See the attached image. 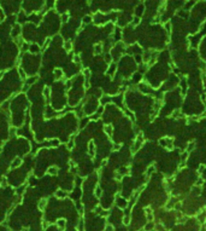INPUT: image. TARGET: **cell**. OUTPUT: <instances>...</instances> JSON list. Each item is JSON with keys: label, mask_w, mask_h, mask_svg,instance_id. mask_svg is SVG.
Returning <instances> with one entry per match:
<instances>
[{"label": "cell", "mask_w": 206, "mask_h": 231, "mask_svg": "<svg viewBox=\"0 0 206 231\" xmlns=\"http://www.w3.org/2000/svg\"><path fill=\"white\" fill-rule=\"evenodd\" d=\"M145 12V5L143 4H139L136 6V10H135V16L136 17H141Z\"/></svg>", "instance_id": "6da1fadb"}, {"label": "cell", "mask_w": 206, "mask_h": 231, "mask_svg": "<svg viewBox=\"0 0 206 231\" xmlns=\"http://www.w3.org/2000/svg\"><path fill=\"white\" fill-rule=\"evenodd\" d=\"M20 24H15L13 25V28H12V30H11V36H13V38H17L19 34H20Z\"/></svg>", "instance_id": "7a4b0ae2"}, {"label": "cell", "mask_w": 206, "mask_h": 231, "mask_svg": "<svg viewBox=\"0 0 206 231\" xmlns=\"http://www.w3.org/2000/svg\"><path fill=\"white\" fill-rule=\"evenodd\" d=\"M83 75H85V80H86V88H89V79H91V70L86 68L83 69Z\"/></svg>", "instance_id": "3957f363"}, {"label": "cell", "mask_w": 206, "mask_h": 231, "mask_svg": "<svg viewBox=\"0 0 206 231\" xmlns=\"http://www.w3.org/2000/svg\"><path fill=\"white\" fill-rule=\"evenodd\" d=\"M22 162H23V161H22V159H20V157H16L15 160L12 161V164H11L10 167H11V168H17V167H19L20 165H22Z\"/></svg>", "instance_id": "277c9868"}, {"label": "cell", "mask_w": 206, "mask_h": 231, "mask_svg": "<svg viewBox=\"0 0 206 231\" xmlns=\"http://www.w3.org/2000/svg\"><path fill=\"white\" fill-rule=\"evenodd\" d=\"M53 75H54V78H56V79H61V78H64L63 76L64 73H63V70H61L60 68H57V69H54Z\"/></svg>", "instance_id": "5b68a950"}, {"label": "cell", "mask_w": 206, "mask_h": 231, "mask_svg": "<svg viewBox=\"0 0 206 231\" xmlns=\"http://www.w3.org/2000/svg\"><path fill=\"white\" fill-rule=\"evenodd\" d=\"M190 192H192V195H194V196H198V195H200V194H201V188L199 186V185H194L193 188H192Z\"/></svg>", "instance_id": "8992f818"}, {"label": "cell", "mask_w": 206, "mask_h": 231, "mask_svg": "<svg viewBox=\"0 0 206 231\" xmlns=\"http://www.w3.org/2000/svg\"><path fill=\"white\" fill-rule=\"evenodd\" d=\"M58 171H59V169H58L57 166H51V167H48V169H47V173L51 174V175H57Z\"/></svg>", "instance_id": "52a82bcc"}, {"label": "cell", "mask_w": 206, "mask_h": 231, "mask_svg": "<svg viewBox=\"0 0 206 231\" xmlns=\"http://www.w3.org/2000/svg\"><path fill=\"white\" fill-rule=\"evenodd\" d=\"M116 68H117V65H116V63H110V68L107 69V75H113L115 74V72H116Z\"/></svg>", "instance_id": "ba28073f"}, {"label": "cell", "mask_w": 206, "mask_h": 231, "mask_svg": "<svg viewBox=\"0 0 206 231\" xmlns=\"http://www.w3.org/2000/svg\"><path fill=\"white\" fill-rule=\"evenodd\" d=\"M46 206H47V200L46 199H42V200H40V202H39V205H38V208H39V210H45V208H46Z\"/></svg>", "instance_id": "9c48e42d"}, {"label": "cell", "mask_w": 206, "mask_h": 231, "mask_svg": "<svg viewBox=\"0 0 206 231\" xmlns=\"http://www.w3.org/2000/svg\"><path fill=\"white\" fill-rule=\"evenodd\" d=\"M64 50L68 51V52H70V51L72 50V43H71V40H65V41H64Z\"/></svg>", "instance_id": "30bf717a"}, {"label": "cell", "mask_w": 206, "mask_h": 231, "mask_svg": "<svg viewBox=\"0 0 206 231\" xmlns=\"http://www.w3.org/2000/svg\"><path fill=\"white\" fill-rule=\"evenodd\" d=\"M50 94H51V88L48 86H46L42 91V96L45 99H50Z\"/></svg>", "instance_id": "8fae6325"}, {"label": "cell", "mask_w": 206, "mask_h": 231, "mask_svg": "<svg viewBox=\"0 0 206 231\" xmlns=\"http://www.w3.org/2000/svg\"><path fill=\"white\" fill-rule=\"evenodd\" d=\"M69 19H70V15H69V12H64L60 15V21L63 23H66L69 22Z\"/></svg>", "instance_id": "7c38bea8"}, {"label": "cell", "mask_w": 206, "mask_h": 231, "mask_svg": "<svg viewBox=\"0 0 206 231\" xmlns=\"http://www.w3.org/2000/svg\"><path fill=\"white\" fill-rule=\"evenodd\" d=\"M39 51H40V47L36 44H33V45L29 46V52H31V53H39Z\"/></svg>", "instance_id": "4fadbf2b"}, {"label": "cell", "mask_w": 206, "mask_h": 231, "mask_svg": "<svg viewBox=\"0 0 206 231\" xmlns=\"http://www.w3.org/2000/svg\"><path fill=\"white\" fill-rule=\"evenodd\" d=\"M92 22H93V17H92V16H89V15L85 16L83 19H82V23H83L85 25H86V24H89V23H92Z\"/></svg>", "instance_id": "5bb4252c"}, {"label": "cell", "mask_w": 206, "mask_h": 231, "mask_svg": "<svg viewBox=\"0 0 206 231\" xmlns=\"http://www.w3.org/2000/svg\"><path fill=\"white\" fill-rule=\"evenodd\" d=\"M101 52H102V45L101 44H97L94 46V53H95V55H100Z\"/></svg>", "instance_id": "9a60e30c"}, {"label": "cell", "mask_w": 206, "mask_h": 231, "mask_svg": "<svg viewBox=\"0 0 206 231\" xmlns=\"http://www.w3.org/2000/svg\"><path fill=\"white\" fill-rule=\"evenodd\" d=\"M88 153H89L91 156H94V143H93V142H91L89 145H88Z\"/></svg>", "instance_id": "2e32d148"}, {"label": "cell", "mask_w": 206, "mask_h": 231, "mask_svg": "<svg viewBox=\"0 0 206 231\" xmlns=\"http://www.w3.org/2000/svg\"><path fill=\"white\" fill-rule=\"evenodd\" d=\"M56 196L58 199H65L66 197V194L63 191V190H58V191L56 192Z\"/></svg>", "instance_id": "e0dca14e"}, {"label": "cell", "mask_w": 206, "mask_h": 231, "mask_svg": "<svg viewBox=\"0 0 206 231\" xmlns=\"http://www.w3.org/2000/svg\"><path fill=\"white\" fill-rule=\"evenodd\" d=\"M18 74H19V78L22 79V80L27 79V74H25V72L22 69V68H18Z\"/></svg>", "instance_id": "ac0fdd59"}, {"label": "cell", "mask_w": 206, "mask_h": 231, "mask_svg": "<svg viewBox=\"0 0 206 231\" xmlns=\"http://www.w3.org/2000/svg\"><path fill=\"white\" fill-rule=\"evenodd\" d=\"M57 226L59 229H64L65 228V220L64 219H58L57 220Z\"/></svg>", "instance_id": "d6986e66"}, {"label": "cell", "mask_w": 206, "mask_h": 231, "mask_svg": "<svg viewBox=\"0 0 206 231\" xmlns=\"http://www.w3.org/2000/svg\"><path fill=\"white\" fill-rule=\"evenodd\" d=\"M51 41H52V39H51V38H47V39H46V41H45V44L42 45V47H41V49H42V50L45 51V50L47 49V47H48V46H50Z\"/></svg>", "instance_id": "ffe728a7"}, {"label": "cell", "mask_w": 206, "mask_h": 231, "mask_svg": "<svg viewBox=\"0 0 206 231\" xmlns=\"http://www.w3.org/2000/svg\"><path fill=\"white\" fill-rule=\"evenodd\" d=\"M153 228H154V224L152 221H148L145 225V231H149V230H152Z\"/></svg>", "instance_id": "44dd1931"}, {"label": "cell", "mask_w": 206, "mask_h": 231, "mask_svg": "<svg viewBox=\"0 0 206 231\" xmlns=\"http://www.w3.org/2000/svg\"><path fill=\"white\" fill-rule=\"evenodd\" d=\"M72 60H74V62L76 63V64H78V65H81V63H82L81 57H80L78 55H75V56H74V58H72Z\"/></svg>", "instance_id": "7402d4cb"}, {"label": "cell", "mask_w": 206, "mask_h": 231, "mask_svg": "<svg viewBox=\"0 0 206 231\" xmlns=\"http://www.w3.org/2000/svg\"><path fill=\"white\" fill-rule=\"evenodd\" d=\"M118 207H121V208H126L128 205H127V201H124V200H118Z\"/></svg>", "instance_id": "603a6c76"}, {"label": "cell", "mask_w": 206, "mask_h": 231, "mask_svg": "<svg viewBox=\"0 0 206 231\" xmlns=\"http://www.w3.org/2000/svg\"><path fill=\"white\" fill-rule=\"evenodd\" d=\"M112 131H113V128H112V126H110V125H107V126H105V132L108 134V135H111L112 134Z\"/></svg>", "instance_id": "cb8c5ba5"}, {"label": "cell", "mask_w": 206, "mask_h": 231, "mask_svg": "<svg viewBox=\"0 0 206 231\" xmlns=\"http://www.w3.org/2000/svg\"><path fill=\"white\" fill-rule=\"evenodd\" d=\"M5 17H6V15H5V12H4V9H3V6L0 5V21H4Z\"/></svg>", "instance_id": "d4e9b609"}, {"label": "cell", "mask_w": 206, "mask_h": 231, "mask_svg": "<svg viewBox=\"0 0 206 231\" xmlns=\"http://www.w3.org/2000/svg\"><path fill=\"white\" fill-rule=\"evenodd\" d=\"M123 224H124V225H129L130 224V217L128 214L124 215V218H123Z\"/></svg>", "instance_id": "484cf974"}, {"label": "cell", "mask_w": 206, "mask_h": 231, "mask_svg": "<svg viewBox=\"0 0 206 231\" xmlns=\"http://www.w3.org/2000/svg\"><path fill=\"white\" fill-rule=\"evenodd\" d=\"M59 144H60V142H59L58 139H53V140L50 142V145H51V146H58Z\"/></svg>", "instance_id": "4316f807"}, {"label": "cell", "mask_w": 206, "mask_h": 231, "mask_svg": "<svg viewBox=\"0 0 206 231\" xmlns=\"http://www.w3.org/2000/svg\"><path fill=\"white\" fill-rule=\"evenodd\" d=\"M35 81H36V76H33V78H30V79H28V80H27L25 82L30 86V85H33L34 82H35Z\"/></svg>", "instance_id": "83f0119b"}, {"label": "cell", "mask_w": 206, "mask_h": 231, "mask_svg": "<svg viewBox=\"0 0 206 231\" xmlns=\"http://www.w3.org/2000/svg\"><path fill=\"white\" fill-rule=\"evenodd\" d=\"M20 49H22V52L28 51V50H29V45H28V43H24L22 46H20Z\"/></svg>", "instance_id": "f1b7e54d"}, {"label": "cell", "mask_w": 206, "mask_h": 231, "mask_svg": "<svg viewBox=\"0 0 206 231\" xmlns=\"http://www.w3.org/2000/svg\"><path fill=\"white\" fill-rule=\"evenodd\" d=\"M110 100H111V98L106 96V98H105V97H102V98L100 99V103H101V104H105V103H108Z\"/></svg>", "instance_id": "f546056e"}, {"label": "cell", "mask_w": 206, "mask_h": 231, "mask_svg": "<svg viewBox=\"0 0 206 231\" xmlns=\"http://www.w3.org/2000/svg\"><path fill=\"white\" fill-rule=\"evenodd\" d=\"M164 27H165V30L170 34V33H171V23H170V22H166L165 24H164Z\"/></svg>", "instance_id": "4dcf8cb0"}, {"label": "cell", "mask_w": 206, "mask_h": 231, "mask_svg": "<svg viewBox=\"0 0 206 231\" xmlns=\"http://www.w3.org/2000/svg\"><path fill=\"white\" fill-rule=\"evenodd\" d=\"M77 230H78V231H83V219H81V220L78 221Z\"/></svg>", "instance_id": "1f68e13d"}, {"label": "cell", "mask_w": 206, "mask_h": 231, "mask_svg": "<svg viewBox=\"0 0 206 231\" xmlns=\"http://www.w3.org/2000/svg\"><path fill=\"white\" fill-rule=\"evenodd\" d=\"M101 188L100 186H97V188H95V195H97L98 196V197H100V196H101Z\"/></svg>", "instance_id": "d6a6232c"}, {"label": "cell", "mask_w": 206, "mask_h": 231, "mask_svg": "<svg viewBox=\"0 0 206 231\" xmlns=\"http://www.w3.org/2000/svg\"><path fill=\"white\" fill-rule=\"evenodd\" d=\"M154 172V166H151L148 169H147V172H146V174L147 175H151V174H152Z\"/></svg>", "instance_id": "836d02e7"}, {"label": "cell", "mask_w": 206, "mask_h": 231, "mask_svg": "<svg viewBox=\"0 0 206 231\" xmlns=\"http://www.w3.org/2000/svg\"><path fill=\"white\" fill-rule=\"evenodd\" d=\"M111 58H112L111 57V53H107V55L105 56V60H106L107 63H111Z\"/></svg>", "instance_id": "e575fe53"}, {"label": "cell", "mask_w": 206, "mask_h": 231, "mask_svg": "<svg viewBox=\"0 0 206 231\" xmlns=\"http://www.w3.org/2000/svg\"><path fill=\"white\" fill-rule=\"evenodd\" d=\"M203 183H204V179H203V178H198V179H196V184H195V185L201 186V185H203Z\"/></svg>", "instance_id": "d590c367"}, {"label": "cell", "mask_w": 206, "mask_h": 231, "mask_svg": "<svg viewBox=\"0 0 206 231\" xmlns=\"http://www.w3.org/2000/svg\"><path fill=\"white\" fill-rule=\"evenodd\" d=\"M193 149H194V143H190V144H189V146H187V150H186V151L190 153L192 150H193Z\"/></svg>", "instance_id": "8d00e7d4"}, {"label": "cell", "mask_w": 206, "mask_h": 231, "mask_svg": "<svg viewBox=\"0 0 206 231\" xmlns=\"http://www.w3.org/2000/svg\"><path fill=\"white\" fill-rule=\"evenodd\" d=\"M8 184V178L6 177H3V180H1V186H6Z\"/></svg>", "instance_id": "74e56055"}, {"label": "cell", "mask_w": 206, "mask_h": 231, "mask_svg": "<svg viewBox=\"0 0 206 231\" xmlns=\"http://www.w3.org/2000/svg\"><path fill=\"white\" fill-rule=\"evenodd\" d=\"M47 228H48V223L46 220H42V230H46Z\"/></svg>", "instance_id": "f35d334b"}, {"label": "cell", "mask_w": 206, "mask_h": 231, "mask_svg": "<svg viewBox=\"0 0 206 231\" xmlns=\"http://www.w3.org/2000/svg\"><path fill=\"white\" fill-rule=\"evenodd\" d=\"M28 88H29V85H28V84H27V82H25V84L23 85V88H22V92H27V91H28Z\"/></svg>", "instance_id": "ab89813d"}, {"label": "cell", "mask_w": 206, "mask_h": 231, "mask_svg": "<svg viewBox=\"0 0 206 231\" xmlns=\"http://www.w3.org/2000/svg\"><path fill=\"white\" fill-rule=\"evenodd\" d=\"M15 134H16V128H11V130H10V135H11V137H15Z\"/></svg>", "instance_id": "60d3db41"}, {"label": "cell", "mask_w": 206, "mask_h": 231, "mask_svg": "<svg viewBox=\"0 0 206 231\" xmlns=\"http://www.w3.org/2000/svg\"><path fill=\"white\" fill-rule=\"evenodd\" d=\"M74 138H71V140L69 142V144H68V149H72L74 148V140H72Z\"/></svg>", "instance_id": "b9f144b4"}, {"label": "cell", "mask_w": 206, "mask_h": 231, "mask_svg": "<svg viewBox=\"0 0 206 231\" xmlns=\"http://www.w3.org/2000/svg\"><path fill=\"white\" fill-rule=\"evenodd\" d=\"M108 214H110L108 210H101V213H100V215H102V217H107Z\"/></svg>", "instance_id": "7bdbcfd3"}, {"label": "cell", "mask_w": 206, "mask_h": 231, "mask_svg": "<svg viewBox=\"0 0 206 231\" xmlns=\"http://www.w3.org/2000/svg\"><path fill=\"white\" fill-rule=\"evenodd\" d=\"M105 231H113V226L112 225H106V228H105Z\"/></svg>", "instance_id": "ee69618b"}, {"label": "cell", "mask_w": 206, "mask_h": 231, "mask_svg": "<svg viewBox=\"0 0 206 231\" xmlns=\"http://www.w3.org/2000/svg\"><path fill=\"white\" fill-rule=\"evenodd\" d=\"M65 86H66V90H69V88L71 87V80H69V81H66V84H65Z\"/></svg>", "instance_id": "f6af8a7d"}, {"label": "cell", "mask_w": 206, "mask_h": 231, "mask_svg": "<svg viewBox=\"0 0 206 231\" xmlns=\"http://www.w3.org/2000/svg\"><path fill=\"white\" fill-rule=\"evenodd\" d=\"M92 120H97V119H99V114H97V113H95L94 115H92V118H91Z\"/></svg>", "instance_id": "bcb514c9"}, {"label": "cell", "mask_w": 206, "mask_h": 231, "mask_svg": "<svg viewBox=\"0 0 206 231\" xmlns=\"http://www.w3.org/2000/svg\"><path fill=\"white\" fill-rule=\"evenodd\" d=\"M88 120H89L88 118H87V119H83V121H82V124H81L80 127H81V128H82V127H85V124H86V122H88Z\"/></svg>", "instance_id": "7dc6e473"}, {"label": "cell", "mask_w": 206, "mask_h": 231, "mask_svg": "<svg viewBox=\"0 0 206 231\" xmlns=\"http://www.w3.org/2000/svg\"><path fill=\"white\" fill-rule=\"evenodd\" d=\"M119 149H121V145H119V144H115V145H113V150H119Z\"/></svg>", "instance_id": "c3c4849f"}, {"label": "cell", "mask_w": 206, "mask_h": 231, "mask_svg": "<svg viewBox=\"0 0 206 231\" xmlns=\"http://www.w3.org/2000/svg\"><path fill=\"white\" fill-rule=\"evenodd\" d=\"M101 210H102V209H101V207H97V208H95V212H97L98 214H100V213H101Z\"/></svg>", "instance_id": "681fc988"}, {"label": "cell", "mask_w": 206, "mask_h": 231, "mask_svg": "<svg viewBox=\"0 0 206 231\" xmlns=\"http://www.w3.org/2000/svg\"><path fill=\"white\" fill-rule=\"evenodd\" d=\"M204 169H205V166H200V167H199V173H201Z\"/></svg>", "instance_id": "f907efd6"}, {"label": "cell", "mask_w": 206, "mask_h": 231, "mask_svg": "<svg viewBox=\"0 0 206 231\" xmlns=\"http://www.w3.org/2000/svg\"><path fill=\"white\" fill-rule=\"evenodd\" d=\"M102 111H104V108H102V107H100V108H99V110H98V113H97V114H101Z\"/></svg>", "instance_id": "816d5d0a"}, {"label": "cell", "mask_w": 206, "mask_h": 231, "mask_svg": "<svg viewBox=\"0 0 206 231\" xmlns=\"http://www.w3.org/2000/svg\"><path fill=\"white\" fill-rule=\"evenodd\" d=\"M4 75H5V70H1V72H0V79H3Z\"/></svg>", "instance_id": "f5cc1de1"}, {"label": "cell", "mask_w": 206, "mask_h": 231, "mask_svg": "<svg viewBox=\"0 0 206 231\" xmlns=\"http://www.w3.org/2000/svg\"><path fill=\"white\" fill-rule=\"evenodd\" d=\"M199 231H206V226L205 225H201V228H200V230Z\"/></svg>", "instance_id": "db71d44e"}, {"label": "cell", "mask_w": 206, "mask_h": 231, "mask_svg": "<svg viewBox=\"0 0 206 231\" xmlns=\"http://www.w3.org/2000/svg\"><path fill=\"white\" fill-rule=\"evenodd\" d=\"M106 164H107V161H106V160H104V161H102V162H101V166H105Z\"/></svg>", "instance_id": "11a10c76"}, {"label": "cell", "mask_w": 206, "mask_h": 231, "mask_svg": "<svg viewBox=\"0 0 206 231\" xmlns=\"http://www.w3.org/2000/svg\"><path fill=\"white\" fill-rule=\"evenodd\" d=\"M0 154H1V149H0Z\"/></svg>", "instance_id": "9f6ffc18"}]
</instances>
